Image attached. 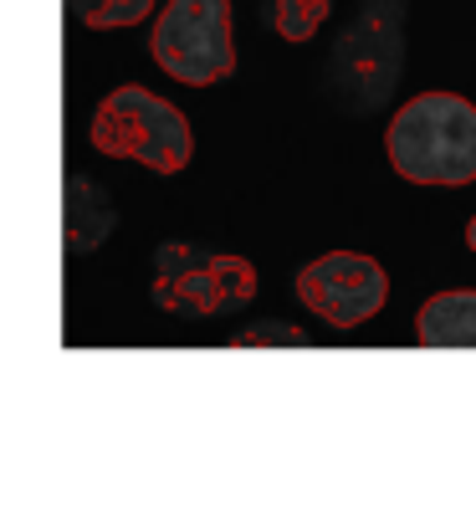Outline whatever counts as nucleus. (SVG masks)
<instances>
[{"mask_svg":"<svg viewBox=\"0 0 476 512\" xmlns=\"http://www.w3.org/2000/svg\"><path fill=\"white\" fill-rule=\"evenodd\" d=\"M389 164L410 185H471L476 180V108L461 93H420L400 103L384 128Z\"/></svg>","mask_w":476,"mask_h":512,"instance_id":"f257e3e1","label":"nucleus"},{"mask_svg":"<svg viewBox=\"0 0 476 512\" xmlns=\"http://www.w3.org/2000/svg\"><path fill=\"white\" fill-rule=\"evenodd\" d=\"M88 139H93L98 154L139 159L144 169H154V175H180V169L190 164V154H195L190 118L169 98L139 88V82H123V88H113L93 108Z\"/></svg>","mask_w":476,"mask_h":512,"instance_id":"f03ea898","label":"nucleus"},{"mask_svg":"<svg viewBox=\"0 0 476 512\" xmlns=\"http://www.w3.org/2000/svg\"><path fill=\"white\" fill-rule=\"evenodd\" d=\"M154 62L185 82L210 88L236 72V41H231V0H164L149 36Z\"/></svg>","mask_w":476,"mask_h":512,"instance_id":"7ed1b4c3","label":"nucleus"},{"mask_svg":"<svg viewBox=\"0 0 476 512\" xmlns=\"http://www.w3.org/2000/svg\"><path fill=\"white\" fill-rule=\"evenodd\" d=\"M154 297L175 313H221L256 297V267L246 256H205L195 246H164Z\"/></svg>","mask_w":476,"mask_h":512,"instance_id":"20e7f679","label":"nucleus"},{"mask_svg":"<svg viewBox=\"0 0 476 512\" xmlns=\"http://www.w3.org/2000/svg\"><path fill=\"white\" fill-rule=\"evenodd\" d=\"M297 297L333 328H359L369 323L384 297H389V272L364 251H328L318 262L297 272Z\"/></svg>","mask_w":476,"mask_h":512,"instance_id":"39448f33","label":"nucleus"},{"mask_svg":"<svg viewBox=\"0 0 476 512\" xmlns=\"http://www.w3.org/2000/svg\"><path fill=\"white\" fill-rule=\"evenodd\" d=\"M420 349H476V287H451L425 297L415 313Z\"/></svg>","mask_w":476,"mask_h":512,"instance_id":"423d86ee","label":"nucleus"},{"mask_svg":"<svg viewBox=\"0 0 476 512\" xmlns=\"http://www.w3.org/2000/svg\"><path fill=\"white\" fill-rule=\"evenodd\" d=\"M108 226H113V205L93 190V180H67V241L72 246H98L103 236H108Z\"/></svg>","mask_w":476,"mask_h":512,"instance_id":"0eeeda50","label":"nucleus"},{"mask_svg":"<svg viewBox=\"0 0 476 512\" xmlns=\"http://www.w3.org/2000/svg\"><path fill=\"white\" fill-rule=\"evenodd\" d=\"M77 11H82V26H93V31H113V26L149 21L154 0H77Z\"/></svg>","mask_w":476,"mask_h":512,"instance_id":"6e6552de","label":"nucleus"},{"mask_svg":"<svg viewBox=\"0 0 476 512\" xmlns=\"http://www.w3.org/2000/svg\"><path fill=\"white\" fill-rule=\"evenodd\" d=\"M272 16H277V31L287 41H308L318 31V21L328 16V0H277Z\"/></svg>","mask_w":476,"mask_h":512,"instance_id":"1a4fd4ad","label":"nucleus"},{"mask_svg":"<svg viewBox=\"0 0 476 512\" xmlns=\"http://www.w3.org/2000/svg\"><path fill=\"white\" fill-rule=\"evenodd\" d=\"M466 246L476 251V216H471V226H466Z\"/></svg>","mask_w":476,"mask_h":512,"instance_id":"9d476101","label":"nucleus"}]
</instances>
